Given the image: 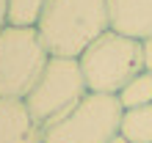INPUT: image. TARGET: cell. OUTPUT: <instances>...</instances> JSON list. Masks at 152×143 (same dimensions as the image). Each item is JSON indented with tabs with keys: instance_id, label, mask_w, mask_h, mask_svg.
I'll list each match as a JSON object with an SVG mask.
<instances>
[{
	"instance_id": "1",
	"label": "cell",
	"mask_w": 152,
	"mask_h": 143,
	"mask_svg": "<svg viewBox=\"0 0 152 143\" xmlns=\"http://www.w3.org/2000/svg\"><path fill=\"white\" fill-rule=\"evenodd\" d=\"M53 58H80L102 33L111 30L108 0H47L36 25Z\"/></svg>"
},
{
	"instance_id": "2",
	"label": "cell",
	"mask_w": 152,
	"mask_h": 143,
	"mask_svg": "<svg viewBox=\"0 0 152 143\" xmlns=\"http://www.w3.org/2000/svg\"><path fill=\"white\" fill-rule=\"evenodd\" d=\"M88 94L116 96L133 77L144 72V47L136 39L108 30L77 58Z\"/></svg>"
},
{
	"instance_id": "3",
	"label": "cell",
	"mask_w": 152,
	"mask_h": 143,
	"mask_svg": "<svg viewBox=\"0 0 152 143\" xmlns=\"http://www.w3.org/2000/svg\"><path fill=\"white\" fill-rule=\"evenodd\" d=\"M88 96L83 72L75 58H53L47 61L39 83L31 88V94L25 96V107H28L31 118L36 121L39 129H50L53 124L66 118Z\"/></svg>"
},
{
	"instance_id": "4",
	"label": "cell",
	"mask_w": 152,
	"mask_h": 143,
	"mask_svg": "<svg viewBox=\"0 0 152 143\" xmlns=\"http://www.w3.org/2000/svg\"><path fill=\"white\" fill-rule=\"evenodd\" d=\"M50 61L36 28L0 30V99H25Z\"/></svg>"
},
{
	"instance_id": "5",
	"label": "cell",
	"mask_w": 152,
	"mask_h": 143,
	"mask_svg": "<svg viewBox=\"0 0 152 143\" xmlns=\"http://www.w3.org/2000/svg\"><path fill=\"white\" fill-rule=\"evenodd\" d=\"M124 107L111 94H88L66 118L44 129V143H111L119 135Z\"/></svg>"
},
{
	"instance_id": "6",
	"label": "cell",
	"mask_w": 152,
	"mask_h": 143,
	"mask_svg": "<svg viewBox=\"0 0 152 143\" xmlns=\"http://www.w3.org/2000/svg\"><path fill=\"white\" fill-rule=\"evenodd\" d=\"M111 30L136 41L152 36V0H108Z\"/></svg>"
},
{
	"instance_id": "7",
	"label": "cell",
	"mask_w": 152,
	"mask_h": 143,
	"mask_svg": "<svg viewBox=\"0 0 152 143\" xmlns=\"http://www.w3.org/2000/svg\"><path fill=\"white\" fill-rule=\"evenodd\" d=\"M0 143H44V129L36 127L25 102L0 99Z\"/></svg>"
},
{
	"instance_id": "8",
	"label": "cell",
	"mask_w": 152,
	"mask_h": 143,
	"mask_svg": "<svg viewBox=\"0 0 152 143\" xmlns=\"http://www.w3.org/2000/svg\"><path fill=\"white\" fill-rule=\"evenodd\" d=\"M119 135L127 138V143H152V105L124 110Z\"/></svg>"
},
{
	"instance_id": "9",
	"label": "cell",
	"mask_w": 152,
	"mask_h": 143,
	"mask_svg": "<svg viewBox=\"0 0 152 143\" xmlns=\"http://www.w3.org/2000/svg\"><path fill=\"white\" fill-rule=\"evenodd\" d=\"M47 0H6V22L11 28H36Z\"/></svg>"
},
{
	"instance_id": "10",
	"label": "cell",
	"mask_w": 152,
	"mask_h": 143,
	"mask_svg": "<svg viewBox=\"0 0 152 143\" xmlns=\"http://www.w3.org/2000/svg\"><path fill=\"white\" fill-rule=\"evenodd\" d=\"M116 99L124 110H133V107H147L152 105V74L144 69L138 77H133L127 85L116 94Z\"/></svg>"
},
{
	"instance_id": "11",
	"label": "cell",
	"mask_w": 152,
	"mask_h": 143,
	"mask_svg": "<svg viewBox=\"0 0 152 143\" xmlns=\"http://www.w3.org/2000/svg\"><path fill=\"white\" fill-rule=\"evenodd\" d=\"M141 47H144V69L152 74V36L147 41H141Z\"/></svg>"
},
{
	"instance_id": "12",
	"label": "cell",
	"mask_w": 152,
	"mask_h": 143,
	"mask_svg": "<svg viewBox=\"0 0 152 143\" xmlns=\"http://www.w3.org/2000/svg\"><path fill=\"white\" fill-rule=\"evenodd\" d=\"M6 25H8L6 22V0H0V30H3Z\"/></svg>"
},
{
	"instance_id": "13",
	"label": "cell",
	"mask_w": 152,
	"mask_h": 143,
	"mask_svg": "<svg viewBox=\"0 0 152 143\" xmlns=\"http://www.w3.org/2000/svg\"><path fill=\"white\" fill-rule=\"evenodd\" d=\"M111 143H127V138H122V135H116V138H113Z\"/></svg>"
}]
</instances>
